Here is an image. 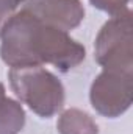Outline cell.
<instances>
[{
  "mask_svg": "<svg viewBox=\"0 0 133 134\" xmlns=\"http://www.w3.org/2000/svg\"><path fill=\"white\" fill-rule=\"evenodd\" d=\"M2 61L14 67L52 64L67 72L85 61V47L66 31L36 19L25 8L14 13L0 28Z\"/></svg>",
  "mask_w": 133,
  "mask_h": 134,
  "instance_id": "obj_1",
  "label": "cell"
},
{
  "mask_svg": "<svg viewBox=\"0 0 133 134\" xmlns=\"http://www.w3.org/2000/svg\"><path fill=\"white\" fill-rule=\"evenodd\" d=\"M16 97L42 119L53 117L64 104L63 83L42 66L14 67L8 72Z\"/></svg>",
  "mask_w": 133,
  "mask_h": 134,
  "instance_id": "obj_2",
  "label": "cell"
},
{
  "mask_svg": "<svg viewBox=\"0 0 133 134\" xmlns=\"http://www.w3.org/2000/svg\"><path fill=\"white\" fill-rule=\"evenodd\" d=\"M94 58L103 69L133 72L132 11L111 16L100 28L94 44Z\"/></svg>",
  "mask_w": 133,
  "mask_h": 134,
  "instance_id": "obj_3",
  "label": "cell"
},
{
  "mask_svg": "<svg viewBox=\"0 0 133 134\" xmlns=\"http://www.w3.org/2000/svg\"><path fill=\"white\" fill-rule=\"evenodd\" d=\"M89 100L103 117L122 115L133 101V72L103 69L91 84Z\"/></svg>",
  "mask_w": 133,
  "mask_h": 134,
  "instance_id": "obj_4",
  "label": "cell"
},
{
  "mask_svg": "<svg viewBox=\"0 0 133 134\" xmlns=\"http://www.w3.org/2000/svg\"><path fill=\"white\" fill-rule=\"evenodd\" d=\"M25 9L41 22L69 33L85 19L80 0H25Z\"/></svg>",
  "mask_w": 133,
  "mask_h": 134,
  "instance_id": "obj_5",
  "label": "cell"
},
{
  "mask_svg": "<svg viewBox=\"0 0 133 134\" xmlns=\"http://www.w3.org/2000/svg\"><path fill=\"white\" fill-rule=\"evenodd\" d=\"M57 128L60 134H99V126L94 119L77 108H69L61 112Z\"/></svg>",
  "mask_w": 133,
  "mask_h": 134,
  "instance_id": "obj_6",
  "label": "cell"
},
{
  "mask_svg": "<svg viewBox=\"0 0 133 134\" xmlns=\"http://www.w3.org/2000/svg\"><path fill=\"white\" fill-rule=\"evenodd\" d=\"M25 125V111L19 101L5 98L0 103V134H19Z\"/></svg>",
  "mask_w": 133,
  "mask_h": 134,
  "instance_id": "obj_7",
  "label": "cell"
},
{
  "mask_svg": "<svg viewBox=\"0 0 133 134\" xmlns=\"http://www.w3.org/2000/svg\"><path fill=\"white\" fill-rule=\"evenodd\" d=\"M93 6L97 9L110 14V16H117L124 11L129 9L130 0H89Z\"/></svg>",
  "mask_w": 133,
  "mask_h": 134,
  "instance_id": "obj_8",
  "label": "cell"
},
{
  "mask_svg": "<svg viewBox=\"0 0 133 134\" xmlns=\"http://www.w3.org/2000/svg\"><path fill=\"white\" fill-rule=\"evenodd\" d=\"M25 0H0V28Z\"/></svg>",
  "mask_w": 133,
  "mask_h": 134,
  "instance_id": "obj_9",
  "label": "cell"
},
{
  "mask_svg": "<svg viewBox=\"0 0 133 134\" xmlns=\"http://www.w3.org/2000/svg\"><path fill=\"white\" fill-rule=\"evenodd\" d=\"M6 98V91H5V86L3 83H0V103Z\"/></svg>",
  "mask_w": 133,
  "mask_h": 134,
  "instance_id": "obj_10",
  "label": "cell"
}]
</instances>
